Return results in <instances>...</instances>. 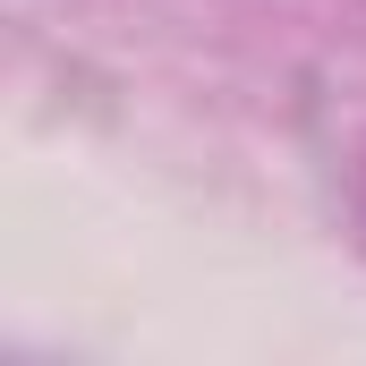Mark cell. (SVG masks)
Listing matches in <instances>:
<instances>
[{
  "mask_svg": "<svg viewBox=\"0 0 366 366\" xmlns=\"http://www.w3.org/2000/svg\"><path fill=\"white\" fill-rule=\"evenodd\" d=\"M358 247H366V179H358Z\"/></svg>",
  "mask_w": 366,
  "mask_h": 366,
  "instance_id": "obj_1",
  "label": "cell"
}]
</instances>
